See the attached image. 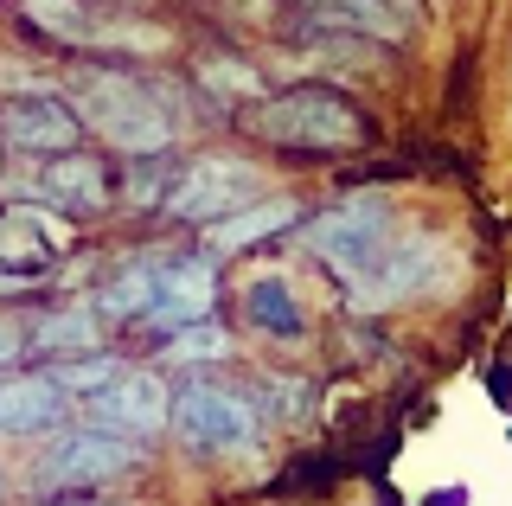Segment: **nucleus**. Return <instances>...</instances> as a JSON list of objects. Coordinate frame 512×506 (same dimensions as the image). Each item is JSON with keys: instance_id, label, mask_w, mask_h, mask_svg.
<instances>
[{"instance_id": "obj_3", "label": "nucleus", "mask_w": 512, "mask_h": 506, "mask_svg": "<svg viewBox=\"0 0 512 506\" xmlns=\"http://www.w3.org/2000/svg\"><path fill=\"white\" fill-rule=\"evenodd\" d=\"M90 122L122 154H154L173 135V116L160 109V90L135 71H96L90 77Z\"/></svg>"}, {"instance_id": "obj_6", "label": "nucleus", "mask_w": 512, "mask_h": 506, "mask_svg": "<svg viewBox=\"0 0 512 506\" xmlns=\"http://www.w3.org/2000/svg\"><path fill=\"white\" fill-rule=\"evenodd\" d=\"M250 199H263V180H256L250 161H192L180 167V180L167 186V199H160V212L167 218H186V225H218V218L244 212Z\"/></svg>"}, {"instance_id": "obj_15", "label": "nucleus", "mask_w": 512, "mask_h": 506, "mask_svg": "<svg viewBox=\"0 0 512 506\" xmlns=\"http://www.w3.org/2000/svg\"><path fill=\"white\" fill-rule=\"evenodd\" d=\"M244 314H250L256 334H276V340H295L301 321H308V314H301V295L288 289V276H250Z\"/></svg>"}, {"instance_id": "obj_7", "label": "nucleus", "mask_w": 512, "mask_h": 506, "mask_svg": "<svg viewBox=\"0 0 512 506\" xmlns=\"http://www.w3.org/2000/svg\"><path fill=\"white\" fill-rule=\"evenodd\" d=\"M0 141L32 154V161H52V154H71L84 141V116L45 84H26L13 97H0Z\"/></svg>"}, {"instance_id": "obj_16", "label": "nucleus", "mask_w": 512, "mask_h": 506, "mask_svg": "<svg viewBox=\"0 0 512 506\" xmlns=\"http://www.w3.org/2000/svg\"><path fill=\"white\" fill-rule=\"evenodd\" d=\"M301 218V205L295 199H250L244 212H231V218H218L212 225V244L218 250H244V244H263V237H276V231H288Z\"/></svg>"}, {"instance_id": "obj_4", "label": "nucleus", "mask_w": 512, "mask_h": 506, "mask_svg": "<svg viewBox=\"0 0 512 506\" xmlns=\"http://www.w3.org/2000/svg\"><path fill=\"white\" fill-rule=\"evenodd\" d=\"M391 237H397L391 231V205H384V199H352V205H333V212L314 218V225H308V250L352 289V282H365L384 263Z\"/></svg>"}, {"instance_id": "obj_21", "label": "nucleus", "mask_w": 512, "mask_h": 506, "mask_svg": "<svg viewBox=\"0 0 512 506\" xmlns=\"http://www.w3.org/2000/svg\"><path fill=\"white\" fill-rule=\"evenodd\" d=\"M167 353L173 359H231V340L212 327V314L205 321H186L180 334H167Z\"/></svg>"}, {"instance_id": "obj_9", "label": "nucleus", "mask_w": 512, "mask_h": 506, "mask_svg": "<svg viewBox=\"0 0 512 506\" xmlns=\"http://www.w3.org/2000/svg\"><path fill=\"white\" fill-rule=\"evenodd\" d=\"M212 295H218V263L212 257H167L154 270V302H148L141 321L167 340V334H180L186 321H205V314H212Z\"/></svg>"}, {"instance_id": "obj_1", "label": "nucleus", "mask_w": 512, "mask_h": 506, "mask_svg": "<svg viewBox=\"0 0 512 506\" xmlns=\"http://www.w3.org/2000/svg\"><path fill=\"white\" fill-rule=\"evenodd\" d=\"M244 129L269 148H288V154H346L372 135L365 109L340 97L327 84H295V90H276V97L250 103Z\"/></svg>"}, {"instance_id": "obj_11", "label": "nucleus", "mask_w": 512, "mask_h": 506, "mask_svg": "<svg viewBox=\"0 0 512 506\" xmlns=\"http://www.w3.org/2000/svg\"><path fill=\"white\" fill-rule=\"evenodd\" d=\"M26 199L52 205L58 218H90L109 205V173L103 161H84V154H52V161H39V173L26 180Z\"/></svg>"}, {"instance_id": "obj_17", "label": "nucleus", "mask_w": 512, "mask_h": 506, "mask_svg": "<svg viewBox=\"0 0 512 506\" xmlns=\"http://www.w3.org/2000/svg\"><path fill=\"white\" fill-rule=\"evenodd\" d=\"M103 314H84V308H64V314H45L39 327H32V346H39V353H90L96 340H103Z\"/></svg>"}, {"instance_id": "obj_19", "label": "nucleus", "mask_w": 512, "mask_h": 506, "mask_svg": "<svg viewBox=\"0 0 512 506\" xmlns=\"http://www.w3.org/2000/svg\"><path fill=\"white\" fill-rule=\"evenodd\" d=\"M116 372H122V359H103L96 346H90V353H64L58 366H52V378H58L64 398H90V391H103Z\"/></svg>"}, {"instance_id": "obj_18", "label": "nucleus", "mask_w": 512, "mask_h": 506, "mask_svg": "<svg viewBox=\"0 0 512 506\" xmlns=\"http://www.w3.org/2000/svg\"><path fill=\"white\" fill-rule=\"evenodd\" d=\"M154 270H160V263H135V270H122L103 295H96V314H103V321H141L148 302H154Z\"/></svg>"}, {"instance_id": "obj_12", "label": "nucleus", "mask_w": 512, "mask_h": 506, "mask_svg": "<svg viewBox=\"0 0 512 506\" xmlns=\"http://www.w3.org/2000/svg\"><path fill=\"white\" fill-rule=\"evenodd\" d=\"M20 20L58 52H109V13L96 0H20Z\"/></svg>"}, {"instance_id": "obj_8", "label": "nucleus", "mask_w": 512, "mask_h": 506, "mask_svg": "<svg viewBox=\"0 0 512 506\" xmlns=\"http://www.w3.org/2000/svg\"><path fill=\"white\" fill-rule=\"evenodd\" d=\"M84 410H90L96 430H116V436L148 442V436L167 430L173 398H167V385H160L154 372H116L103 391H90V398H84Z\"/></svg>"}, {"instance_id": "obj_2", "label": "nucleus", "mask_w": 512, "mask_h": 506, "mask_svg": "<svg viewBox=\"0 0 512 506\" xmlns=\"http://www.w3.org/2000/svg\"><path fill=\"white\" fill-rule=\"evenodd\" d=\"M167 423H173V436H180L192 455H237V449L256 442V430H263L256 404L237 398L231 385H212V378H192V385L173 391Z\"/></svg>"}, {"instance_id": "obj_5", "label": "nucleus", "mask_w": 512, "mask_h": 506, "mask_svg": "<svg viewBox=\"0 0 512 506\" xmlns=\"http://www.w3.org/2000/svg\"><path fill=\"white\" fill-rule=\"evenodd\" d=\"M141 468V442L116 436V430H58L52 449L39 455V487L45 494H90L103 481H122V474Z\"/></svg>"}, {"instance_id": "obj_13", "label": "nucleus", "mask_w": 512, "mask_h": 506, "mask_svg": "<svg viewBox=\"0 0 512 506\" xmlns=\"http://www.w3.org/2000/svg\"><path fill=\"white\" fill-rule=\"evenodd\" d=\"M71 398L58 391L52 372H13L0 378V436H45L52 423H64Z\"/></svg>"}, {"instance_id": "obj_14", "label": "nucleus", "mask_w": 512, "mask_h": 506, "mask_svg": "<svg viewBox=\"0 0 512 506\" xmlns=\"http://www.w3.org/2000/svg\"><path fill=\"white\" fill-rule=\"evenodd\" d=\"M52 205H32V212H7L0 218V270H20V276H39L52 263V250L64 244V231L52 225Z\"/></svg>"}, {"instance_id": "obj_10", "label": "nucleus", "mask_w": 512, "mask_h": 506, "mask_svg": "<svg viewBox=\"0 0 512 506\" xmlns=\"http://www.w3.org/2000/svg\"><path fill=\"white\" fill-rule=\"evenodd\" d=\"M442 263V237H429V231H416V237H391V250H384V263L365 282H352V295L346 302L359 308V314H378V308H391V302H404V295L423 289V276Z\"/></svg>"}, {"instance_id": "obj_22", "label": "nucleus", "mask_w": 512, "mask_h": 506, "mask_svg": "<svg viewBox=\"0 0 512 506\" xmlns=\"http://www.w3.org/2000/svg\"><path fill=\"white\" fill-rule=\"evenodd\" d=\"M52 506H90V500H77V494H64V500H52Z\"/></svg>"}, {"instance_id": "obj_20", "label": "nucleus", "mask_w": 512, "mask_h": 506, "mask_svg": "<svg viewBox=\"0 0 512 506\" xmlns=\"http://www.w3.org/2000/svg\"><path fill=\"white\" fill-rule=\"evenodd\" d=\"M333 7H340V20H346V26H359V33H372V39H384V45L404 39L397 0H333Z\"/></svg>"}]
</instances>
